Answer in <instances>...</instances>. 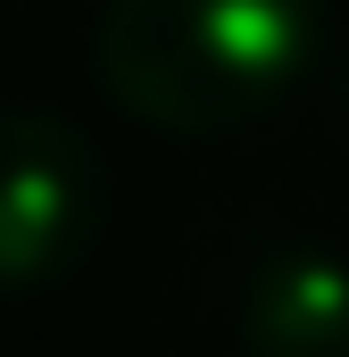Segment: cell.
I'll return each mask as SVG.
<instances>
[{
    "mask_svg": "<svg viewBox=\"0 0 349 357\" xmlns=\"http://www.w3.org/2000/svg\"><path fill=\"white\" fill-rule=\"evenodd\" d=\"M341 108H349V59H341Z\"/></svg>",
    "mask_w": 349,
    "mask_h": 357,
    "instance_id": "cell-4",
    "label": "cell"
},
{
    "mask_svg": "<svg viewBox=\"0 0 349 357\" xmlns=\"http://www.w3.org/2000/svg\"><path fill=\"white\" fill-rule=\"evenodd\" d=\"M108 208L100 150L59 108H0V282H50L91 250Z\"/></svg>",
    "mask_w": 349,
    "mask_h": 357,
    "instance_id": "cell-2",
    "label": "cell"
},
{
    "mask_svg": "<svg viewBox=\"0 0 349 357\" xmlns=\"http://www.w3.org/2000/svg\"><path fill=\"white\" fill-rule=\"evenodd\" d=\"M316 50V0H108L100 84L158 133H225L258 116Z\"/></svg>",
    "mask_w": 349,
    "mask_h": 357,
    "instance_id": "cell-1",
    "label": "cell"
},
{
    "mask_svg": "<svg viewBox=\"0 0 349 357\" xmlns=\"http://www.w3.org/2000/svg\"><path fill=\"white\" fill-rule=\"evenodd\" d=\"M250 357H349V258L325 241H283L242 282Z\"/></svg>",
    "mask_w": 349,
    "mask_h": 357,
    "instance_id": "cell-3",
    "label": "cell"
}]
</instances>
